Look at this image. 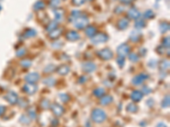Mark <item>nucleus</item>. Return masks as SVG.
Segmentation results:
<instances>
[{"label":"nucleus","mask_w":170,"mask_h":127,"mask_svg":"<svg viewBox=\"0 0 170 127\" xmlns=\"http://www.w3.org/2000/svg\"><path fill=\"white\" fill-rule=\"evenodd\" d=\"M169 23H166V22H163L160 25V30H161V32H166L169 31Z\"/></svg>","instance_id":"393cba45"},{"label":"nucleus","mask_w":170,"mask_h":127,"mask_svg":"<svg viewBox=\"0 0 170 127\" xmlns=\"http://www.w3.org/2000/svg\"><path fill=\"white\" fill-rule=\"evenodd\" d=\"M82 68H83V70L87 72V73H91L93 71H95L96 70V65L94 63H91V62H88V63H83L82 65Z\"/></svg>","instance_id":"9d476101"},{"label":"nucleus","mask_w":170,"mask_h":127,"mask_svg":"<svg viewBox=\"0 0 170 127\" xmlns=\"http://www.w3.org/2000/svg\"><path fill=\"white\" fill-rule=\"evenodd\" d=\"M169 106V97H165L163 101L162 102V107L163 108H168Z\"/></svg>","instance_id":"bb28decb"},{"label":"nucleus","mask_w":170,"mask_h":127,"mask_svg":"<svg viewBox=\"0 0 170 127\" xmlns=\"http://www.w3.org/2000/svg\"><path fill=\"white\" fill-rule=\"evenodd\" d=\"M43 82H44L45 85H47V86H53L55 84V79H54L53 77H49V78H46L45 80H44Z\"/></svg>","instance_id":"5701e85b"},{"label":"nucleus","mask_w":170,"mask_h":127,"mask_svg":"<svg viewBox=\"0 0 170 127\" xmlns=\"http://www.w3.org/2000/svg\"><path fill=\"white\" fill-rule=\"evenodd\" d=\"M163 45L165 46V47H169V37L168 36V37H165L164 39H163Z\"/></svg>","instance_id":"ea45409f"},{"label":"nucleus","mask_w":170,"mask_h":127,"mask_svg":"<svg viewBox=\"0 0 170 127\" xmlns=\"http://www.w3.org/2000/svg\"><path fill=\"white\" fill-rule=\"evenodd\" d=\"M156 127H167V126H166V124H164V123H159L157 126H156Z\"/></svg>","instance_id":"a18cd8bd"},{"label":"nucleus","mask_w":170,"mask_h":127,"mask_svg":"<svg viewBox=\"0 0 170 127\" xmlns=\"http://www.w3.org/2000/svg\"><path fill=\"white\" fill-rule=\"evenodd\" d=\"M26 53V49L25 48H20L16 52V55L18 57H22L24 56V54Z\"/></svg>","instance_id":"f704fd0d"},{"label":"nucleus","mask_w":170,"mask_h":127,"mask_svg":"<svg viewBox=\"0 0 170 127\" xmlns=\"http://www.w3.org/2000/svg\"><path fill=\"white\" fill-rule=\"evenodd\" d=\"M4 109H5V108L4 107H3V106H0V115L4 112Z\"/></svg>","instance_id":"de8ad7c7"},{"label":"nucleus","mask_w":170,"mask_h":127,"mask_svg":"<svg viewBox=\"0 0 170 127\" xmlns=\"http://www.w3.org/2000/svg\"><path fill=\"white\" fill-rule=\"evenodd\" d=\"M129 51H130V47L126 43L121 44L118 48V53L121 57H124V56L128 55Z\"/></svg>","instance_id":"423d86ee"},{"label":"nucleus","mask_w":170,"mask_h":127,"mask_svg":"<svg viewBox=\"0 0 170 127\" xmlns=\"http://www.w3.org/2000/svg\"><path fill=\"white\" fill-rule=\"evenodd\" d=\"M50 109L52 112L56 115V116H61L64 113V109L61 105L57 104V103H53L50 104Z\"/></svg>","instance_id":"6e6552de"},{"label":"nucleus","mask_w":170,"mask_h":127,"mask_svg":"<svg viewBox=\"0 0 170 127\" xmlns=\"http://www.w3.org/2000/svg\"><path fill=\"white\" fill-rule=\"evenodd\" d=\"M84 1L85 0H72V2L75 5H81L84 3Z\"/></svg>","instance_id":"a19ab883"},{"label":"nucleus","mask_w":170,"mask_h":127,"mask_svg":"<svg viewBox=\"0 0 170 127\" xmlns=\"http://www.w3.org/2000/svg\"><path fill=\"white\" fill-rule=\"evenodd\" d=\"M129 26V20L127 19H122L120 20L118 22V27L121 30H124L125 28H127Z\"/></svg>","instance_id":"a211bd4d"},{"label":"nucleus","mask_w":170,"mask_h":127,"mask_svg":"<svg viewBox=\"0 0 170 127\" xmlns=\"http://www.w3.org/2000/svg\"><path fill=\"white\" fill-rule=\"evenodd\" d=\"M143 90H145V91H144V93H146V94H149V93H152V90L149 89L147 86H145V87L143 88Z\"/></svg>","instance_id":"37998d69"},{"label":"nucleus","mask_w":170,"mask_h":127,"mask_svg":"<svg viewBox=\"0 0 170 127\" xmlns=\"http://www.w3.org/2000/svg\"><path fill=\"white\" fill-rule=\"evenodd\" d=\"M127 110L130 113H135L137 110H138V107L136 106L135 103H129L128 106H127Z\"/></svg>","instance_id":"b1692460"},{"label":"nucleus","mask_w":170,"mask_h":127,"mask_svg":"<svg viewBox=\"0 0 170 127\" xmlns=\"http://www.w3.org/2000/svg\"><path fill=\"white\" fill-rule=\"evenodd\" d=\"M56 26H57V23H56V22H52V23H50V24L48 26L47 31H48V32H52L53 30H54V29L56 28Z\"/></svg>","instance_id":"cd10ccee"},{"label":"nucleus","mask_w":170,"mask_h":127,"mask_svg":"<svg viewBox=\"0 0 170 127\" xmlns=\"http://www.w3.org/2000/svg\"><path fill=\"white\" fill-rule=\"evenodd\" d=\"M104 94H105V89L104 88L99 87V88H96V89L94 90V95H95L98 97H101Z\"/></svg>","instance_id":"4be33fe9"},{"label":"nucleus","mask_w":170,"mask_h":127,"mask_svg":"<svg viewBox=\"0 0 170 127\" xmlns=\"http://www.w3.org/2000/svg\"><path fill=\"white\" fill-rule=\"evenodd\" d=\"M113 101V98L112 96H104L101 99V105H107L111 103Z\"/></svg>","instance_id":"dca6fc26"},{"label":"nucleus","mask_w":170,"mask_h":127,"mask_svg":"<svg viewBox=\"0 0 170 127\" xmlns=\"http://www.w3.org/2000/svg\"><path fill=\"white\" fill-rule=\"evenodd\" d=\"M87 1H91V0H87Z\"/></svg>","instance_id":"09e8293b"},{"label":"nucleus","mask_w":170,"mask_h":127,"mask_svg":"<svg viewBox=\"0 0 170 127\" xmlns=\"http://www.w3.org/2000/svg\"><path fill=\"white\" fill-rule=\"evenodd\" d=\"M67 38L69 41H77V40L79 39V35L76 32L71 31V32H69L67 34Z\"/></svg>","instance_id":"4468645a"},{"label":"nucleus","mask_w":170,"mask_h":127,"mask_svg":"<svg viewBox=\"0 0 170 127\" xmlns=\"http://www.w3.org/2000/svg\"><path fill=\"white\" fill-rule=\"evenodd\" d=\"M25 80L28 83H35L39 80V75L37 73H30L26 76Z\"/></svg>","instance_id":"9b49d317"},{"label":"nucleus","mask_w":170,"mask_h":127,"mask_svg":"<svg viewBox=\"0 0 170 127\" xmlns=\"http://www.w3.org/2000/svg\"><path fill=\"white\" fill-rule=\"evenodd\" d=\"M108 40V36L105 33H99L97 35H95L92 36L91 38V42L94 44H100V43H103L105 42H106Z\"/></svg>","instance_id":"f03ea898"},{"label":"nucleus","mask_w":170,"mask_h":127,"mask_svg":"<svg viewBox=\"0 0 170 127\" xmlns=\"http://www.w3.org/2000/svg\"><path fill=\"white\" fill-rule=\"evenodd\" d=\"M91 119L95 123H102L106 119V113L102 109H95L91 113Z\"/></svg>","instance_id":"f257e3e1"},{"label":"nucleus","mask_w":170,"mask_h":127,"mask_svg":"<svg viewBox=\"0 0 170 127\" xmlns=\"http://www.w3.org/2000/svg\"><path fill=\"white\" fill-rule=\"evenodd\" d=\"M37 34V32H35L34 30L33 29H29V30H27V32H25V36L26 37H33L35 35Z\"/></svg>","instance_id":"a878e982"},{"label":"nucleus","mask_w":170,"mask_h":127,"mask_svg":"<svg viewBox=\"0 0 170 127\" xmlns=\"http://www.w3.org/2000/svg\"><path fill=\"white\" fill-rule=\"evenodd\" d=\"M120 1L122 2V3H129L130 2H132L134 0H120Z\"/></svg>","instance_id":"49530a36"},{"label":"nucleus","mask_w":170,"mask_h":127,"mask_svg":"<svg viewBox=\"0 0 170 127\" xmlns=\"http://www.w3.org/2000/svg\"><path fill=\"white\" fill-rule=\"evenodd\" d=\"M160 66L162 67V69H163V70H166L167 68H169V62H167L166 60H164V61H163L162 63H160Z\"/></svg>","instance_id":"4c0bfd02"},{"label":"nucleus","mask_w":170,"mask_h":127,"mask_svg":"<svg viewBox=\"0 0 170 127\" xmlns=\"http://www.w3.org/2000/svg\"><path fill=\"white\" fill-rule=\"evenodd\" d=\"M148 78V76L147 75H145V74H139L138 76H135L133 80H132V83L135 86H138V85H141Z\"/></svg>","instance_id":"0eeeda50"},{"label":"nucleus","mask_w":170,"mask_h":127,"mask_svg":"<svg viewBox=\"0 0 170 127\" xmlns=\"http://www.w3.org/2000/svg\"><path fill=\"white\" fill-rule=\"evenodd\" d=\"M45 8V3L43 1H38L33 6V9L35 10H40Z\"/></svg>","instance_id":"aec40b11"},{"label":"nucleus","mask_w":170,"mask_h":127,"mask_svg":"<svg viewBox=\"0 0 170 127\" xmlns=\"http://www.w3.org/2000/svg\"><path fill=\"white\" fill-rule=\"evenodd\" d=\"M69 71H70L69 67H68L67 65H65V64L61 65V66L57 69V72H58L60 75H61V76H66V75H67L68 73H69Z\"/></svg>","instance_id":"ddd939ff"},{"label":"nucleus","mask_w":170,"mask_h":127,"mask_svg":"<svg viewBox=\"0 0 170 127\" xmlns=\"http://www.w3.org/2000/svg\"><path fill=\"white\" fill-rule=\"evenodd\" d=\"M88 20L85 16H78L75 20V26L78 29H83L88 25Z\"/></svg>","instance_id":"7ed1b4c3"},{"label":"nucleus","mask_w":170,"mask_h":127,"mask_svg":"<svg viewBox=\"0 0 170 127\" xmlns=\"http://www.w3.org/2000/svg\"><path fill=\"white\" fill-rule=\"evenodd\" d=\"M60 97H61V100L63 102V103H67L70 100V97L67 95V94H61L60 95Z\"/></svg>","instance_id":"7c9ffc66"},{"label":"nucleus","mask_w":170,"mask_h":127,"mask_svg":"<svg viewBox=\"0 0 170 127\" xmlns=\"http://www.w3.org/2000/svg\"><path fill=\"white\" fill-rule=\"evenodd\" d=\"M5 99L11 104H16L18 102V96L14 92H10L5 96Z\"/></svg>","instance_id":"1a4fd4ad"},{"label":"nucleus","mask_w":170,"mask_h":127,"mask_svg":"<svg viewBox=\"0 0 170 127\" xmlns=\"http://www.w3.org/2000/svg\"><path fill=\"white\" fill-rule=\"evenodd\" d=\"M131 99L133 100V101H135V102H139V101H140L141 99H142V97H143V93L140 92V91H138V90H136V91H134L132 93H131Z\"/></svg>","instance_id":"f8f14e48"},{"label":"nucleus","mask_w":170,"mask_h":127,"mask_svg":"<svg viewBox=\"0 0 170 127\" xmlns=\"http://www.w3.org/2000/svg\"><path fill=\"white\" fill-rule=\"evenodd\" d=\"M144 16H145L146 18H147V19H151V18L154 17V13H153L152 10L149 9V10H147V11L145 12V15Z\"/></svg>","instance_id":"c756f323"},{"label":"nucleus","mask_w":170,"mask_h":127,"mask_svg":"<svg viewBox=\"0 0 170 127\" xmlns=\"http://www.w3.org/2000/svg\"><path fill=\"white\" fill-rule=\"evenodd\" d=\"M87 76H82L80 79H79V82L80 83H84V82H85L86 80H87V78H86Z\"/></svg>","instance_id":"c03bdc74"},{"label":"nucleus","mask_w":170,"mask_h":127,"mask_svg":"<svg viewBox=\"0 0 170 127\" xmlns=\"http://www.w3.org/2000/svg\"><path fill=\"white\" fill-rule=\"evenodd\" d=\"M42 107L44 108V109H47V108L50 107V104L49 101H48V100H44V101L42 102Z\"/></svg>","instance_id":"58836bf2"},{"label":"nucleus","mask_w":170,"mask_h":127,"mask_svg":"<svg viewBox=\"0 0 170 127\" xmlns=\"http://www.w3.org/2000/svg\"><path fill=\"white\" fill-rule=\"evenodd\" d=\"M128 16H129L130 18H132V19H138V18H139V16H140V14H139V12L135 9H131L129 12H128Z\"/></svg>","instance_id":"2eb2a0df"},{"label":"nucleus","mask_w":170,"mask_h":127,"mask_svg":"<svg viewBox=\"0 0 170 127\" xmlns=\"http://www.w3.org/2000/svg\"><path fill=\"white\" fill-rule=\"evenodd\" d=\"M118 63L119 67H122L123 66V64H124V57H118Z\"/></svg>","instance_id":"e433bc0d"},{"label":"nucleus","mask_w":170,"mask_h":127,"mask_svg":"<svg viewBox=\"0 0 170 127\" xmlns=\"http://www.w3.org/2000/svg\"><path fill=\"white\" fill-rule=\"evenodd\" d=\"M23 89H24V91H25L27 94L33 95V94H34V93L37 92V86L35 85L34 83H27V84H26V85L24 86Z\"/></svg>","instance_id":"39448f33"},{"label":"nucleus","mask_w":170,"mask_h":127,"mask_svg":"<svg viewBox=\"0 0 170 127\" xmlns=\"http://www.w3.org/2000/svg\"><path fill=\"white\" fill-rule=\"evenodd\" d=\"M130 38H131V40L133 42H136V41H138L139 39V34L135 35V32H133L132 35H131V36H130Z\"/></svg>","instance_id":"c9c22d12"},{"label":"nucleus","mask_w":170,"mask_h":127,"mask_svg":"<svg viewBox=\"0 0 170 127\" xmlns=\"http://www.w3.org/2000/svg\"><path fill=\"white\" fill-rule=\"evenodd\" d=\"M20 64L24 67H30L32 65V61H30L29 59H25L20 62Z\"/></svg>","instance_id":"c85d7f7f"},{"label":"nucleus","mask_w":170,"mask_h":127,"mask_svg":"<svg viewBox=\"0 0 170 127\" xmlns=\"http://www.w3.org/2000/svg\"><path fill=\"white\" fill-rule=\"evenodd\" d=\"M85 33L88 36L91 37L95 36V34L96 33V28L95 26H88L85 29Z\"/></svg>","instance_id":"f3484780"},{"label":"nucleus","mask_w":170,"mask_h":127,"mask_svg":"<svg viewBox=\"0 0 170 127\" xmlns=\"http://www.w3.org/2000/svg\"><path fill=\"white\" fill-rule=\"evenodd\" d=\"M29 116H30V119H35L36 118V112L34 110H30L29 111Z\"/></svg>","instance_id":"79ce46f5"},{"label":"nucleus","mask_w":170,"mask_h":127,"mask_svg":"<svg viewBox=\"0 0 170 127\" xmlns=\"http://www.w3.org/2000/svg\"><path fill=\"white\" fill-rule=\"evenodd\" d=\"M54 68H55L54 65H53V64H52V65H51V64H49V65L44 69V71L45 73H50V72H52V71L54 70Z\"/></svg>","instance_id":"473e14b6"},{"label":"nucleus","mask_w":170,"mask_h":127,"mask_svg":"<svg viewBox=\"0 0 170 127\" xmlns=\"http://www.w3.org/2000/svg\"><path fill=\"white\" fill-rule=\"evenodd\" d=\"M54 16H55V18H56V20L58 21L59 20H61L63 19L64 11L62 9H56V10H54Z\"/></svg>","instance_id":"412c9836"},{"label":"nucleus","mask_w":170,"mask_h":127,"mask_svg":"<svg viewBox=\"0 0 170 127\" xmlns=\"http://www.w3.org/2000/svg\"><path fill=\"white\" fill-rule=\"evenodd\" d=\"M61 32H62V30H61V29H57V28H55L54 30H53V31L50 32V38H56V37H58V36L61 34Z\"/></svg>","instance_id":"6ab92c4d"},{"label":"nucleus","mask_w":170,"mask_h":127,"mask_svg":"<svg viewBox=\"0 0 170 127\" xmlns=\"http://www.w3.org/2000/svg\"><path fill=\"white\" fill-rule=\"evenodd\" d=\"M129 58L130 61H132V62H137L139 60V57L135 53H131Z\"/></svg>","instance_id":"2f4dec72"},{"label":"nucleus","mask_w":170,"mask_h":127,"mask_svg":"<svg viewBox=\"0 0 170 127\" xmlns=\"http://www.w3.org/2000/svg\"><path fill=\"white\" fill-rule=\"evenodd\" d=\"M97 54L102 59H105V60H109L113 57V53L108 48H105V49L99 51L97 53Z\"/></svg>","instance_id":"20e7f679"},{"label":"nucleus","mask_w":170,"mask_h":127,"mask_svg":"<svg viewBox=\"0 0 170 127\" xmlns=\"http://www.w3.org/2000/svg\"><path fill=\"white\" fill-rule=\"evenodd\" d=\"M145 25H146V24H145V22H144L143 20H139V21H137V22H136L135 27L139 30V29H141L142 27H144Z\"/></svg>","instance_id":"72a5a7b5"}]
</instances>
